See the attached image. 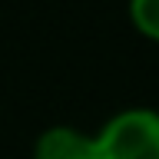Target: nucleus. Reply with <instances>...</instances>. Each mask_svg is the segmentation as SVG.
Instances as JSON below:
<instances>
[{
	"label": "nucleus",
	"instance_id": "f257e3e1",
	"mask_svg": "<svg viewBox=\"0 0 159 159\" xmlns=\"http://www.w3.org/2000/svg\"><path fill=\"white\" fill-rule=\"evenodd\" d=\"M96 159H159V109H119L93 133Z\"/></svg>",
	"mask_w": 159,
	"mask_h": 159
},
{
	"label": "nucleus",
	"instance_id": "7ed1b4c3",
	"mask_svg": "<svg viewBox=\"0 0 159 159\" xmlns=\"http://www.w3.org/2000/svg\"><path fill=\"white\" fill-rule=\"evenodd\" d=\"M129 23L146 40L159 43V0H129Z\"/></svg>",
	"mask_w": 159,
	"mask_h": 159
},
{
	"label": "nucleus",
	"instance_id": "f03ea898",
	"mask_svg": "<svg viewBox=\"0 0 159 159\" xmlns=\"http://www.w3.org/2000/svg\"><path fill=\"white\" fill-rule=\"evenodd\" d=\"M33 159H96L93 133H83L76 126H50L33 143Z\"/></svg>",
	"mask_w": 159,
	"mask_h": 159
}]
</instances>
